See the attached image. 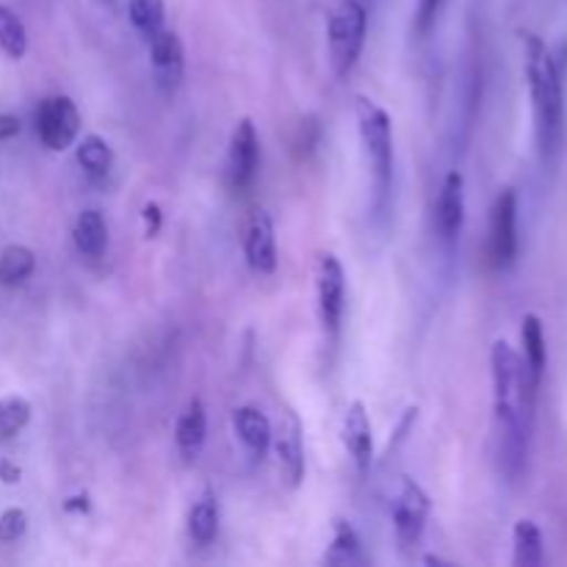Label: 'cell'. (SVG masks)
I'll return each instance as SVG.
<instances>
[{"mask_svg":"<svg viewBox=\"0 0 567 567\" xmlns=\"http://www.w3.org/2000/svg\"><path fill=\"white\" fill-rule=\"evenodd\" d=\"M493 393H496V452L509 480H520L529 463L537 385L529 380L524 358L507 341L493 343Z\"/></svg>","mask_w":567,"mask_h":567,"instance_id":"1","label":"cell"},{"mask_svg":"<svg viewBox=\"0 0 567 567\" xmlns=\"http://www.w3.org/2000/svg\"><path fill=\"white\" fill-rule=\"evenodd\" d=\"M526 83H529L532 109H535L537 147L546 164L559 155L565 142V61L567 55H554L540 37H524Z\"/></svg>","mask_w":567,"mask_h":567,"instance_id":"2","label":"cell"},{"mask_svg":"<svg viewBox=\"0 0 567 567\" xmlns=\"http://www.w3.org/2000/svg\"><path fill=\"white\" fill-rule=\"evenodd\" d=\"M365 28H369V14H365L363 0H330L327 42H330L332 70L341 78L354 70L360 53H363Z\"/></svg>","mask_w":567,"mask_h":567,"instance_id":"3","label":"cell"},{"mask_svg":"<svg viewBox=\"0 0 567 567\" xmlns=\"http://www.w3.org/2000/svg\"><path fill=\"white\" fill-rule=\"evenodd\" d=\"M354 114H358L360 138H363L365 155L371 161V175H374L377 197L385 199L393 183V133L391 116L382 105L369 97H354Z\"/></svg>","mask_w":567,"mask_h":567,"instance_id":"4","label":"cell"},{"mask_svg":"<svg viewBox=\"0 0 567 567\" xmlns=\"http://www.w3.org/2000/svg\"><path fill=\"white\" fill-rule=\"evenodd\" d=\"M316 297H319V316L327 336L336 338L343 319V299H347V275L336 255L321 252L316 264Z\"/></svg>","mask_w":567,"mask_h":567,"instance_id":"5","label":"cell"},{"mask_svg":"<svg viewBox=\"0 0 567 567\" xmlns=\"http://www.w3.org/2000/svg\"><path fill=\"white\" fill-rule=\"evenodd\" d=\"M78 131H81V114H78L72 97L55 94V97L42 100L37 111V133L44 147L61 153L75 144Z\"/></svg>","mask_w":567,"mask_h":567,"instance_id":"6","label":"cell"},{"mask_svg":"<svg viewBox=\"0 0 567 567\" xmlns=\"http://www.w3.org/2000/svg\"><path fill=\"white\" fill-rule=\"evenodd\" d=\"M518 255V194L504 188L491 210V260L496 269H507Z\"/></svg>","mask_w":567,"mask_h":567,"instance_id":"7","label":"cell"},{"mask_svg":"<svg viewBox=\"0 0 567 567\" xmlns=\"http://www.w3.org/2000/svg\"><path fill=\"white\" fill-rule=\"evenodd\" d=\"M260 164V138L255 131L252 120L244 116L236 122L230 136V150H227V177H230V186L236 192L252 186L255 175H258Z\"/></svg>","mask_w":567,"mask_h":567,"instance_id":"8","label":"cell"},{"mask_svg":"<svg viewBox=\"0 0 567 567\" xmlns=\"http://www.w3.org/2000/svg\"><path fill=\"white\" fill-rule=\"evenodd\" d=\"M150 42V59H153V72L155 83H158L161 92L166 97L177 92L183 81V70H186V55H183V42L175 31H155L153 37H147Z\"/></svg>","mask_w":567,"mask_h":567,"instance_id":"9","label":"cell"},{"mask_svg":"<svg viewBox=\"0 0 567 567\" xmlns=\"http://www.w3.org/2000/svg\"><path fill=\"white\" fill-rule=\"evenodd\" d=\"M426 515H430V498H426V493L413 480H404L396 498V507H393V526H396V537L402 543V548L419 546L426 529Z\"/></svg>","mask_w":567,"mask_h":567,"instance_id":"10","label":"cell"},{"mask_svg":"<svg viewBox=\"0 0 567 567\" xmlns=\"http://www.w3.org/2000/svg\"><path fill=\"white\" fill-rule=\"evenodd\" d=\"M244 252H247V264L258 275H271L277 269L275 221H271L266 210H252L249 214L247 230H244Z\"/></svg>","mask_w":567,"mask_h":567,"instance_id":"11","label":"cell"},{"mask_svg":"<svg viewBox=\"0 0 567 567\" xmlns=\"http://www.w3.org/2000/svg\"><path fill=\"white\" fill-rule=\"evenodd\" d=\"M341 435L352 463L358 465L360 474H365L371 468V460H374V435H371V421L363 402L349 404L347 415H343Z\"/></svg>","mask_w":567,"mask_h":567,"instance_id":"12","label":"cell"},{"mask_svg":"<svg viewBox=\"0 0 567 567\" xmlns=\"http://www.w3.org/2000/svg\"><path fill=\"white\" fill-rule=\"evenodd\" d=\"M437 230L446 241H454L465 221V177L460 172H449L437 197Z\"/></svg>","mask_w":567,"mask_h":567,"instance_id":"13","label":"cell"},{"mask_svg":"<svg viewBox=\"0 0 567 567\" xmlns=\"http://www.w3.org/2000/svg\"><path fill=\"white\" fill-rule=\"evenodd\" d=\"M271 441H275L282 476L288 480V485L297 487L305 476V452H302V437H299L297 421L288 415V419L282 421L280 432L271 430Z\"/></svg>","mask_w":567,"mask_h":567,"instance_id":"14","label":"cell"},{"mask_svg":"<svg viewBox=\"0 0 567 567\" xmlns=\"http://www.w3.org/2000/svg\"><path fill=\"white\" fill-rule=\"evenodd\" d=\"M233 430L238 441L258 457H264L266 449L271 446V421L258 408H238L233 413Z\"/></svg>","mask_w":567,"mask_h":567,"instance_id":"15","label":"cell"},{"mask_svg":"<svg viewBox=\"0 0 567 567\" xmlns=\"http://www.w3.org/2000/svg\"><path fill=\"white\" fill-rule=\"evenodd\" d=\"M520 341H524V365H526V371H529V380L540 388L543 374H546V363H548L546 332H543L540 316H535V313L524 316Z\"/></svg>","mask_w":567,"mask_h":567,"instance_id":"16","label":"cell"},{"mask_svg":"<svg viewBox=\"0 0 567 567\" xmlns=\"http://www.w3.org/2000/svg\"><path fill=\"white\" fill-rule=\"evenodd\" d=\"M72 238H75L78 252L86 255V258H100L109 247V225H105L103 214L97 208H86L75 219V230H72Z\"/></svg>","mask_w":567,"mask_h":567,"instance_id":"17","label":"cell"},{"mask_svg":"<svg viewBox=\"0 0 567 567\" xmlns=\"http://www.w3.org/2000/svg\"><path fill=\"white\" fill-rule=\"evenodd\" d=\"M205 435H208V415H205L203 402H199V399H192L188 408L181 413V419H177L175 441L186 457H194V454H199V449H203Z\"/></svg>","mask_w":567,"mask_h":567,"instance_id":"18","label":"cell"},{"mask_svg":"<svg viewBox=\"0 0 567 567\" xmlns=\"http://www.w3.org/2000/svg\"><path fill=\"white\" fill-rule=\"evenodd\" d=\"M37 269V255L22 244H11L0 252V286L17 288L28 280Z\"/></svg>","mask_w":567,"mask_h":567,"instance_id":"19","label":"cell"},{"mask_svg":"<svg viewBox=\"0 0 567 567\" xmlns=\"http://www.w3.org/2000/svg\"><path fill=\"white\" fill-rule=\"evenodd\" d=\"M75 158L78 164H81V169L92 177L109 175L111 164H114L111 144L105 142L103 136H97V133H89V136H83L81 142H78Z\"/></svg>","mask_w":567,"mask_h":567,"instance_id":"20","label":"cell"},{"mask_svg":"<svg viewBox=\"0 0 567 567\" xmlns=\"http://www.w3.org/2000/svg\"><path fill=\"white\" fill-rule=\"evenodd\" d=\"M515 557L513 563L518 567H537L543 565V532L535 520H518L513 532Z\"/></svg>","mask_w":567,"mask_h":567,"instance_id":"21","label":"cell"},{"mask_svg":"<svg viewBox=\"0 0 567 567\" xmlns=\"http://www.w3.org/2000/svg\"><path fill=\"white\" fill-rule=\"evenodd\" d=\"M0 50L17 61L28 53V31L9 6H0Z\"/></svg>","mask_w":567,"mask_h":567,"instance_id":"22","label":"cell"},{"mask_svg":"<svg viewBox=\"0 0 567 567\" xmlns=\"http://www.w3.org/2000/svg\"><path fill=\"white\" fill-rule=\"evenodd\" d=\"M219 532V509L214 498H203L188 513V535L197 543H210Z\"/></svg>","mask_w":567,"mask_h":567,"instance_id":"23","label":"cell"},{"mask_svg":"<svg viewBox=\"0 0 567 567\" xmlns=\"http://www.w3.org/2000/svg\"><path fill=\"white\" fill-rule=\"evenodd\" d=\"M327 563L330 565H358L363 563V554H360V540L354 535V529L343 520L336 524V537H332V548L327 554Z\"/></svg>","mask_w":567,"mask_h":567,"instance_id":"24","label":"cell"},{"mask_svg":"<svg viewBox=\"0 0 567 567\" xmlns=\"http://www.w3.org/2000/svg\"><path fill=\"white\" fill-rule=\"evenodd\" d=\"M31 421V404L22 396H6L0 399V437H14Z\"/></svg>","mask_w":567,"mask_h":567,"instance_id":"25","label":"cell"},{"mask_svg":"<svg viewBox=\"0 0 567 567\" xmlns=\"http://www.w3.org/2000/svg\"><path fill=\"white\" fill-rule=\"evenodd\" d=\"M164 0H127V17L144 37L164 28Z\"/></svg>","mask_w":567,"mask_h":567,"instance_id":"26","label":"cell"},{"mask_svg":"<svg viewBox=\"0 0 567 567\" xmlns=\"http://www.w3.org/2000/svg\"><path fill=\"white\" fill-rule=\"evenodd\" d=\"M28 529V515L25 509L11 507L0 515V540L3 543H17Z\"/></svg>","mask_w":567,"mask_h":567,"instance_id":"27","label":"cell"},{"mask_svg":"<svg viewBox=\"0 0 567 567\" xmlns=\"http://www.w3.org/2000/svg\"><path fill=\"white\" fill-rule=\"evenodd\" d=\"M319 136H321L319 120H316V116H308V120H302V125L297 127L293 150H297L299 155H305V158H308V155L316 150V144H319Z\"/></svg>","mask_w":567,"mask_h":567,"instance_id":"28","label":"cell"},{"mask_svg":"<svg viewBox=\"0 0 567 567\" xmlns=\"http://www.w3.org/2000/svg\"><path fill=\"white\" fill-rule=\"evenodd\" d=\"M142 221H144V236L155 238L161 230V208L158 203H147L142 208Z\"/></svg>","mask_w":567,"mask_h":567,"instance_id":"29","label":"cell"},{"mask_svg":"<svg viewBox=\"0 0 567 567\" xmlns=\"http://www.w3.org/2000/svg\"><path fill=\"white\" fill-rule=\"evenodd\" d=\"M437 9H441V0H421L419 3V28L421 31H426V28L435 22Z\"/></svg>","mask_w":567,"mask_h":567,"instance_id":"30","label":"cell"},{"mask_svg":"<svg viewBox=\"0 0 567 567\" xmlns=\"http://www.w3.org/2000/svg\"><path fill=\"white\" fill-rule=\"evenodd\" d=\"M20 131H22L20 116L0 114V142H9V138H14Z\"/></svg>","mask_w":567,"mask_h":567,"instance_id":"31","label":"cell"},{"mask_svg":"<svg viewBox=\"0 0 567 567\" xmlns=\"http://www.w3.org/2000/svg\"><path fill=\"white\" fill-rule=\"evenodd\" d=\"M20 480H22L20 465L11 463V460H0V482H3V485H17Z\"/></svg>","mask_w":567,"mask_h":567,"instance_id":"32","label":"cell"},{"mask_svg":"<svg viewBox=\"0 0 567 567\" xmlns=\"http://www.w3.org/2000/svg\"><path fill=\"white\" fill-rule=\"evenodd\" d=\"M89 498L86 496H78V498H70V502H66L64 504V509H66V513H75V509H83V513H86V509H89Z\"/></svg>","mask_w":567,"mask_h":567,"instance_id":"33","label":"cell"}]
</instances>
